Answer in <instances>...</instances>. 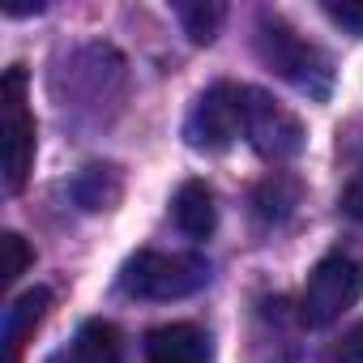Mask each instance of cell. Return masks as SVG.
<instances>
[{"label": "cell", "mask_w": 363, "mask_h": 363, "mask_svg": "<svg viewBox=\"0 0 363 363\" xmlns=\"http://www.w3.org/2000/svg\"><path fill=\"white\" fill-rule=\"evenodd\" d=\"M257 56L278 77H286L299 94L329 99V90H333V65H329V56L316 43H308L299 30H291L282 18H261L257 22Z\"/></svg>", "instance_id": "1"}, {"label": "cell", "mask_w": 363, "mask_h": 363, "mask_svg": "<svg viewBox=\"0 0 363 363\" xmlns=\"http://www.w3.org/2000/svg\"><path fill=\"white\" fill-rule=\"evenodd\" d=\"M210 282V265L201 257H184V252H154L141 248L124 261L120 269V291L133 299H184L193 291H201Z\"/></svg>", "instance_id": "2"}, {"label": "cell", "mask_w": 363, "mask_h": 363, "mask_svg": "<svg viewBox=\"0 0 363 363\" xmlns=\"http://www.w3.org/2000/svg\"><path fill=\"white\" fill-rule=\"evenodd\" d=\"M363 295V265L346 252H329L312 265L303 295H299V320L312 329H325L342 320L346 308H354Z\"/></svg>", "instance_id": "3"}, {"label": "cell", "mask_w": 363, "mask_h": 363, "mask_svg": "<svg viewBox=\"0 0 363 363\" xmlns=\"http://www.w3.org/2000/svg\"><path fill=\"white\" fill-rule=\"evenodd\" d=\"M244 137L265 162H291L303 154L308 141L299 116L261 86H244Z\"/></svg>", "instance_id": "4"}, {"label": "cell", "mask_w": 363, "mask_h": 363, "mask_svg": "<svg viewBox=\"0 0 363 363\" xmlns=\"http://www.w3.org/2000/svg\"><path fill=\"white\" fill-rule=\"evenodd\" d=\"M0 116H5V184L22 193L35 167V116L26 107V69L13 65L0 82Z\"/></svg>", "instance_id": "5"}, {"label": "cell", "mask_w": 363, "mask_h": 363, "mask_svg": "<svg viewBox=\"0 0 363 363\" xmlns=\"http://www.w3.org/2000/svg\"><path fill=\"white\" fill-rule=\"evenodd\" d=\"M240 133H244V86L231 82L210 86L184 120V141L193 150H227Z\"/></svg>", "instance_id": "6"}, {"label": "cell", "mask_w": 363, "mask_h": 363, "mask_svg": "<svg viewBox=\"0 0 363 363\" xmlns=\"http://www.w3.org/2000/svg\"><path fill=\"white\" fill-rule=\"evenodd\" d=\"M145 363H214V346L197 325L171 320L145 337Z\"/></svg>", "instance_id": "7"}, {"label": "cell", "mask_w": 363, "mask_h": 363, "mask_svg": "<svg viewBox=\"0 0 363 363\" xmlns=\"http://www.w3.org/2000/svg\"><path fill=\"white\" fill-rule=\"evenodd\" d=\"M124 359V337L111 320H86L69 346H60L48 363H120Z\"/></svg>", "instance_id": "8"}, {"label": "cell", "mask_w": 363, "mask_h": 363, "mask_svg": "<svg viewBox=\"0 0 363 363\" xmlns=\"http://www.w3.org/2000/svg\"><path fill=\"white\" fill-rule=\"evenodd\" d=\"M48 308H52V291L48 286H30L5 308V363H22V346L43 325Z\"/></svg>", "instance_id": "9"}, {"label": "cell", "mask_w": 363, "mask_h": 363, "mask_svg": "<svg viewBox=\"0 0 363 363\" xmlns=\"http://www.w3.org/2000/svg\"><path fill=\"white\" fill-rule=\"evenodd\" d=\"M171 214H175V227L184 231L189 240H210L214 227H218V201H214V189L206 179H184L171 201Z\"/></svg>", "instance_id": "10"}, {"label": "cell", "mask_w": 363, "mask_h": 363, "mask_svg": "<svg viewBox=\"0 0 363 363\" xmlns=\"http://www.w3.org/2000/svg\"><path fill=\"white\" fill-rule=\"evenodd\" d=\"M120 197H124V175H120V167H111V162H90V167H82V175L73 179V201H77L82 210H90V214L111 210Z\"/></svg>", "instance_id": "11"}, {"label": "cell", "mask_w": 363, "mask_h": 363, "mask_svg": "<svg viewBox=\"0 0 363 363\" xmlns=\"http://www.w3.org/2000/svg\"><path fill=\"white\" fill-rule=\"evenodd\" d=\"M299 197H303V184H299V179L286 175V171H274V175H265L261 184H257L252 210H257L261 223H286V218L295 214Z\"/></svg>", "instance_id": "12"}, {"label": "cell", "mask_w": 363, "mask_h": 363, "mask_svg": "<svg viewBox=\"0 0 363 363\" xmlns=\"http://www.w3.org/2000/svg\"><path fill=\"white\" fill-rule=\"evenodd\" d=\"M175 18L184 22V35L193 43H214L227 18V5H218V0H184V5H175Z\"/></svg>", "instance_id": "13"}, {"label": "cell", "mask_w": 363, "mask_h": 363, "mask_svg": "<svg viewBox=\"0 0 363 363\" xmlns=\"http://www.w3.org/2000/svg\"><path fill=\"white\" fill-rule=\"evenodd\" d=\"M325 18L329 22H337L342 30H350V35H363V0H325Z\"/></svg>", "instance_id": "14"}, {"label": "cell", "mask_w": 363, "mask_h": 363, "mask_svg": "<svg viewBox=\"0 0 363 363\" xmlns=\"http://www.w3.org/2000/svg\"><path fill=\"white\" fill-rule=\"evenodd\" d=\"M5 282H18L22 274H26V265H30V248H26V240L18 235V231H5Z\"/></svg>", "instance_id": "15"}, {"label": "cell", "mask_w": 363, "mask_h": 363, "mask_svg": "<svg viewBox=\"0 0 363 363\" xmlns=\"http://www.w3.org/2000/svg\"><path fill=\"white\" fill-rule=\"evenodd\" d=\"M329 363H363V320H359V325H350V329L333 342Z\"/></svg>", "instance_id": "16"}, {"label": "cell", "mask_w": 363, "mask_h": 363, "mask_svg": "<svg viewBox=\"0 0 363 363\" xmlns=\"http://www.w3.org/2000/svg\"><path fill=\"white\" fill-rule=\"evenodd\" d=\"M342 214L354 218V223H363V175H354L350 184H346V193H342Z\"/></svg>", "instance_id": "17"}]
</instances>
